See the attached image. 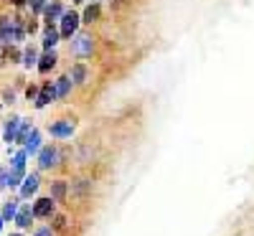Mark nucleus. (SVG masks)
Here are the masks:
<instances>
[{
	"label": "nucleus",
	"mask_w": 254,
	"mask_h": 236,
	"mask_svg": "<svg viewBox=\"0 0 254 236\" xmlns=\"http://www.w3.org/2000/svg\"><path fill=\"white\" fill-rule=\"evenodd\" d=\"M26 41V26L18 15L8 18V15H0V46H10V44H23Z\"/></svg>",
	"instance_id": "1"
},
{
	"label": "nucleus",
	"mask_w": 254,
	"mask_h": 236,
	"mask_svg": "<svg viewBox=\"0 0 254 236\" xmlns=\"http://www.w3.org/2000/svg\"><path fill=\"white\" fill-rule=\"evenodd\" d=\"M97 49V38L89 33V31H76L71 36V54L74 56H81V59H87L92 56Z\"/></svg>",
	"instance_id": "2"
},
{
	"label": "nucleus",
	"mask_w": 254,
	"mask_h": 236,
	"mask_svg": "<svg viewBox=\"0 0 254 236\" xmlns=\"http://www.w3.org/2000/svg\"><path fill=\"white\" fill-rule=\"evenodd\" d=\"M79 23H81V15H79V13L64 10V15L59 18V36H61V38H71V36L79 31Z\"/></svg>",
	"instance_id": "3"
},
{
	"label": "nucleus",
	"mask_w": 254,
	"mask_h": 236,
	"mask_svg": "<svg viewBox=\"0 0 254 236\" xmlns=\"http://www.w3.org/2000/svg\"><path fill=\"white\" fill-rule=\"evenodd\" d=\"M59 165V147L56 145H44L38 150V168L41 170H49Z\"/></svg>",
	"instance_id": "4"
},
{
	"label": "nucleus",
	"mask_w": 254,
	"mask_h": 236,
	"mask_svg": "<svg viewBox=\"0 0 254 236\" xmlns=\"http://www.w3.org/2000/svg\"><path fill=\"white\" fill-rule=\"evenodd\" d=\"M31 208H33V219H51L54 213H56V203H54V198H51V196L38 198Z\"/></svg>",
	"instance_id": "5"
},
{
	"label": "nucleus",
	"mask_w": 254,
	"mask_h": 236,
	"mask_svg": "<svg viewBox=\"0 0 254 236\" xmlns=\"http://www.w3.org/2000/svg\"><path fill=\"white\" fill-rule=\"evenodd\" d=\"M56 87H54V81H44L41 84V89H38V97H36V107L38 110H44V107H49L51 102H56Z\"/></svg>",
	"instance_id": "6"
},
{
	"label": "nucleus",
	"mask_w": 254,
	"mask_h": 236,
	"mask_svg": "<svg viewBox=\"0 0 254 236\" xmlns=\"http://www.w3.org/2000/svg\"><path fill=\"white\" fill-rule=\"evenodd\" d=\"M66 76L71 79V84H76V87H84V84L89 81V66H87V63H81V61H76V63H71V69H69Z\"/></svg>",
	"instance_id": "7"
},
{
	"label": "nucleus",
	"mask_w": 254,
	"mask_h": 236,
	"mask_svg": "<svg viewBox=\"0 0 254 236\" xmlns=\"http://www.w3.org/2000/svg\"><path fill=\"white\" fill-rule=\"evenodd\" d=\"M49 132H51V137L66 140V137H71V135H74V124H71L69 119H56V122H51V124H49Z\"/></svg>",
	"instance_id": "8"
},
{
	"label": "nucleus",
	"mask_w": 254,
	"mask_h": 236,
	"mask_svg": "<svg viewBox=\"0 0 254 236\" xmlns=\"http://www.w3.org/2000/svg\"><path fill=\"white\" fill-rule=\"evenodd\" d=\"M44 20H46V26H51V23H56V20L64 15V3L61 0H51V3H46V8H44Z\"/></svg>",
	"instance_id": "9"
},
{
	"label": "nucleus",
	"mask_w": 254,
	"mask_h": 236,
	"mask_svg": "<svg viewBox=\"0 0 254 236\" xmlns=\"http://www.w3.org/2000/svg\"><path fill=\"white\" fill-rule=\"evenodd\" d=\"M38 185H41V178H38V173H31V176H26V178H23V183H20V198H31L33 193L38 190Z\"/></svg>",
	"instance_id": "10"
},
{
	"label": "nucleus",
	"mask_w": 254,
	"mask_h": 236,
	"mask_svg": "<svg viewBox=\"0 0 254 236\" xmlns=\"http://www.w3.org/2000/svg\"><path fill=\"white\" fill-rule=\"evenodd\" d=\"M56 61H59L56 51H54V49H49L44 56H38V61H36V69H38L41 74H49V71L56 66Z\"/></svg>",
	"instance_id": "11"
},
{
	"label": "nucleus",
	"mask_w": 254,
	"mask_h": 236,
	"mask_svg": "<svg viewBox=\"0 0 254 236\" xmlns=\"http://www.w3.org/2000/svg\"><path fill=\"white\" fill-rule=\"evenodd\" d=\"M15 224H18V229H28L31 226V221H33V208L28 206V203H23L18 208V213H15V219H13Z\"/></svg>",
	"instance_id": "12"
},
{
	"label": "nucleus",
	"mask_w": 254,
	"mask_h": 236,
	"mask_svg": "<svg viewBox=\"0 0 254 236\" xmlns=\"http://www.w3.org/2000/svg\"><path fill=\"white\" fill-rule=\"evenodd\" d=\"M41 147H44V145H41V132H38V130H31V135H28L26 142H23L26 155H38Z\"/></svg>",
	"instance_id": "13"
},
{
	"label": "nucleus",
	"mask_w": 254,
	"mask_h": 236,
	"mask_svg": "<svg viewBox=\"0 0 254 236\" xmlns=\"http://www.w3.org/2000/svg\"><path fill=\"white\" fill-rule=\"evenodd\" d=\"M66 190H69L66 180H54L51 183V198H54V203H64V201H66Z\"/></svg>",
	"instance_id": "14"
},
{
	"label": "nucleus",
	"mask_w": 254,
	"mask_h": 236,
	"mask_svg": "<svg viewBox=\"0 0 254 236\" xmlns=\"http://www.w3.org/2000/svg\"><path fill=\"white\" fill-rule=\"evenodd\" d=\"M18 124H20V117H8V119H5V124H3V140H5V142H15Z\"/></svg>",
	"instance_id": "15"
},
{
	"label": "nucleus",
	"mask_w": 254,
	"mask_h": 236,
	"mask_svg": "<svg viewBox=\"0 0 254 236\" xmlns=\"http://www.w3.org/2000/svg\"><path fill=\"white\" fill-rule=\"evenodd\" d=\"M54 87H56V97H59V99H66V97L71 94V87H74V84H71L69 76H59V79L54 81Z\"/></svg>",
	"instance_id": "16"
},
{
	"label": "nucleus",
	"mask_w": 254,
	"mask_h": 236,
	"mask_svg": "<svg viewBox=\"0 0 254 236\" xmlns=\"http://www.w3.org/2000/svg\"><path fill=\"white\" fill-rule=\"evenodd\" d=\"M99 15H102V5L99 3H92V5H87V10L81 13V23H97L99 20Z\"/></svg>",
	"instance_id": "17"
},
{
	"label": "nucleus",
	"mask_w": 254,
	"mask_h": 236,
	"mask_svg": "<svg viewBox=\"0 0 254 236\" xmlns=\"http://www.w3.org/2000/svg\"><path fill=\"white\" fill-rule=\"evenodd\" d=\"M59 38H61V36H59V28H56L54 23L46 26V28H44V49H46V51L54 49V46L59 44Z\"/></svg>",
	"instance_id": "18"
},
{
	"label": "nucleus",
	"mask_w": 254,
	"mask_h": 236,
	"mask_svg": "<svg viewBox=\"0 0 254 236\" xmlns=\"http://www.w3.org/2000/svg\"><path fill=\"white\" fill-rule=\"evenodd\" d=\"M18 208H20V201H18V198H8L5 206H3V211H0L3 221H13V219H15V213H18Z\"/></svg>",
	"instance_id": "19"
},
{
	"label": "nucleus",
	"mask_w": 254,
	"mask_h": 236,
	"mask_svg": "<svg viewBox=\"0 0 254 236\" xmlns=\"http://www.w3.org/2000/svg\"><path fill=\"white\" fill-rule=\"evenodd\" d=\"M31 130H33V127H31V119H20L18 132H15V142H18V145H23V142H26V137L31 135Z\"/></svg>",
	"instance_id": "20"
},
{
	"label": "nucleus",
	"mask_w": 254,
	"mask_h": 236,
	"mask_svg": "<svg viewBox=\"0 0 254 236\" xmlns=\"http://www.w3.org/2000/svg\"><path fill=\"white\" fill-rule=\"evenodd\" d=\"M36 61H38V51L33 49V46H26L23 49V56H20V63H23V66H36Z\"/></svg>",
	"instance_id": "21"
},
{
	"label": "nucleus",
	"mask_w": 254,
	"mask_h": 236,
	"mask_svg": "<svg viewBox=\"0 0 254 236\" xmlns=\"http://www.w3.org/2000/svg\"><path fill=\"white\" fill-rule=\"evenodd\" d=\"M66 224H69V221H66V216H61V213H54V216H51V226H49V229L56 234V231H64V229H66Z\"/></svg>",
	"instance_id": "22"
},
{
	"label": "nucleus",
	"mask_w": 254,
	"mask_h": 236,
	"mask_svg": "<svg viewBox=\"0 0 254 236\" xmlns=\"http://www.w3.org/2000/svg\"><path fill=\"white\" fill-rule=\"evenodd\" d=\"M26 178V168H10V188L20 185Z\"/></svg>",
	"instance_id": "23"
},
{
	"label": "nucleus",
	"mask_w": 254,
	"mask_h": 236,
	"mask_svg": "<svg viewBox=\"0 0 254 236\" xmlns=\"http://www.w3.org/2000/svg\"><path fill=\"white\" fill-rule=\"evenodd\" d=\"M20 56H23V51H18V49H15V44L5 46V61H10V63H18V61H20Z\"/></svg>",
	"instance_id": "24"
},
{
	"label": "nucleus",
	"mask_w": 254,
	"mask_h": 236,
	"mask_svg": "<svg viewBox=\"0 0 254 236\" xmlns=\"http://www.w3.org/2000/svg\"><path fill=\"white\" fill-rule=\"evenodd\" d=\"M46 3H49V0H26V5L31 8V13H33V15H41V13H44Z\"/></svg>",
	"instance_id": "25"
},
{
	"label": "nucleus",
	"mask_w": 254,
	"mask_h": 236,
	"mask_svg": "<svg viewBox=\"0 0 254 236\" xmlns=\"http://www.w3.org/2000/svg\"><path fill=\"white\" fill-rule=\"evenodd\" d=\"M26 160H28L26 150H18V153L13 155V163H10V168H26Z\"/></svg>",
	"instance_id": "26"
},
{
	"label": "nucleus",
	"mask_w": 254,
	"mask_h": 236,
	"mask_svg": "<svg viewBox=\"0 0 254 236\" xmlns=\"http://www.w3.org/2000/svg\"><path fill=\"white\" fill-rule=\"evenodd\" d=\"M10 188V168H0V190Z\"/></svg>",
	"instance_id": "27"
},
{
	"label": "nucleus",
	"mask_w": 254,
	"mask_h": 236,
	"mask_svg": "<svg viewBox=\"0 0 254 236\" xmlns=\"http://www.w3.org/2000/svg\"><path fill=\"white\" fill-rule=\"evenodd\" d=\"M130 5H132V0H110V8H112V13H120V10L130 8Z\"/></svg>",
	"instance_id": "28"
},
{
	"label": "nucleus",
	"mask_w": 254,
	"mask_h": 236,
	"mask_svg": "<svg viewBox=\"0 0 254 236\" xmlns=\"http://www.w3.org/2000/svg\"><path fill=\"white\" fill-rule=\"evenodd\" d=\"M92 185H89V180H76V185H74V190L76 193H87Z\"/></svg>",
	"instance_id": "29"
},
{
	"label": "nucleus",
	"mask_w": 254,
	"mask_h": 236,
	"mask_svg": "<svg viewBox=\"0 0 254 236\" xmlns=\"http://www.w3.org/2000/svg\"><path fill=\"white\" fill-rule=\"evenodd\" d=\"M36 31H38V23H36V18H28V23H26V33H31V36H33Z\"/></svg>",
	"instance_id": "30"
},
{
	"label": "nucleus",
	"mask_w": 254,
	"mask_h": 236,
	"mask_svg": "<svg viewBox=\"0 0 254 236\" xmlns=\"http://www.w3.org/2000/svg\"><path fill=\"white\" fill-rule=\"evenodd\" d=\"M26 97H28V99H36V97H38V87H33V84H31V87L26 89Z\"/></svg>",
	"instance_id": "31"
},
{
	"label": "nucleus",
	"mask_w": 254,
	"mask_h": 236,
	"mask_svg": "<svg viewBox=\"0 0 254 236\" xmlns=\"http://www.w3.org/2000/svg\"><path fill=\"white\" fill-rule=\"evenodd\" d=\"M33 236H54V231H51V229L46 226V229H38V231H36Z\"/></svg>",
	"instance_id": "32"
},
{
	"label": "nucleus",
	"mask_w": 254,
	"mask_h": 236,
	"mask_svg": "<svg viewBox=\"0 0 254 236\" xmlns=\"http://www.w3.org/2000/svg\"><path fill=\"white\" fill-rule=\"evenodd\" d=\"M8 3L15 5V8H23V5H26V0H8Z\"/></svg>",
	"instance_id": "33"
},
{
	"label": "nucleus",
	"mask_w": 254,
	"mask_h": 236,
	"mask_svg": "<svg viewBox=\"0 0 254 236\" xmlns=\"http://www.w3.org/2000/svg\"><path fill=\"white\" fill-rule=\"evenodd\" d=\"M3 224H5V221H3V216H0V231H3Z\"/></svg>",
	"instance_id": "34"
},
{
	"label": "nucleus",
	"mask_w": 254,
	"mask_h": 236,
	"mask_svg": "<svg viewBox=\"0 0 254 236\" xmlns=\"http://www.w3.org/2000/svg\"><path fill=\"white\" fill-rule=\"evenodd\" d=\"M71 3H76V5H79V3H84V0H71Z\"/></svg>",
	"instance_id": "35"
},
{
	"label": "nucleus",
	"mask_w": 254,
	"mask_h": 236,
	"mask_svg": "<svg viewBox=\"0 0 254 236\" xmlns=\"http://www.w3.org/2000/svg\"><path fill=\"white\" fill-rule=\"evenodd\" d=\"M10 236H20V234H10Z\"/></svg>",
	"instance_id": "36"
},
{
	"label": "nucleus",
	"mask_w": 254,
	"mask_h": 236,
	"mask_svg": "<svg viewBox=\"0 0 254 236\" xmlns=\"http://www.w3.org/2000/svg\"><path fill=\"white\" fill-rule=\"evenodd\" d=\"M92 3H99V0H92Z\"/></svg>",
	"instance_id": "37"
}]
</instances>
